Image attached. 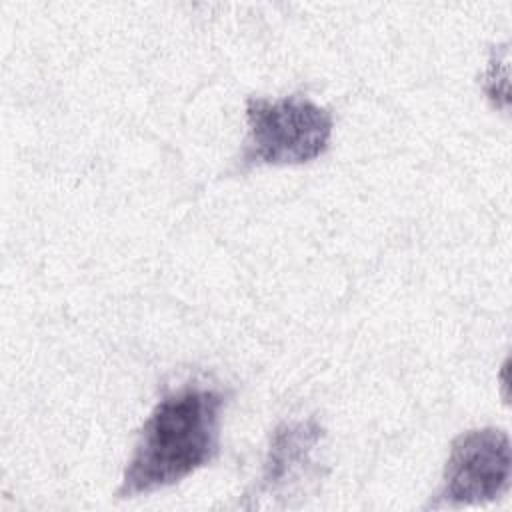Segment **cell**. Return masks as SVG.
<instances>
[{
    "instance_id": "cell-1",
    "label": "cell",
    "mask_w": 512,
    "mask_h": 512,
    "mask_svg": "<svg viewBox=\"0 0 512 512\" xmlns=\"http://www.w3.org/2000/svg\"><path fill=\"white\" fill-rule=\"evenodd\" d=\"M222 406V392L206 386L166 394L140 430L116 496L150 494L206 466L218 452Z\"/></svg>"
},
{
    "instance_id": "cell-4",
    "label": "cell",
    "mask_w": 512,
    "mask_h": 512,
    "mask_svg": "<svg viewBox=\"0 0 512 512\" xmlns=\"http://www.w3.org/2000/svg\"><path fill=\"white\" fill-rule=\"evenodd\" d=\"M324 438V428L314 420H292L280 424L270 438L260 486L252 500L284 494L286 488L300 482L312 466V454Z\"/></svg>"
},
{
    "instance_id": "cell-2",
    "label": "cell",
    "mask_w": 512,
    "mask_h": 512,
    "mask_svg": "<svg viewBox=\"0 0 512 512\" xmlns=\"http://www.w3.org/2000/svg\"><path fill=\"white\" fill-rule=\"evenodd\" d=\"M248 136L240 154L242 166L304 164L328 150L332 112L306 96L246 100Z\"/></svg>"
},
{
    "instance_id": "cell-3",
    "label": "cell",
    "mask_w": 512,
    "mask_h": 512,
    "mask_svg": "<svg viewBox=\"0 0 512 512\" xmlns=\"http://www.w3.org/2000/svg\"><path fill=\"white\" fill-rule=\"evenodd\" d=\"M510 436L500 428H476L454 438L442 474V486L430 502L474 506L500 498L510 486Z\"/></svg>"
}]
</instances>
